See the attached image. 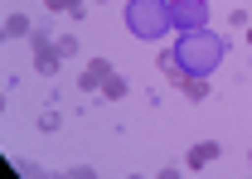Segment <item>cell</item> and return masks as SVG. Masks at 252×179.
<instances>
[{"label": "cell", "mask_w": 252, "mask_h": 179, "mask_svg": "<svg viewBox=\"0 0 252 179\" xmlns=\"http://www.w3.org/2000/svg\"><path fill=\"white\" fill-rule=\"evenodd\" d=\"M223 59V39L219 34H209V30H189L185 39H180V63H185L189 73H214Z\"/></svg>", "instance_id": "cell-1"}, {"label": "cell", "mask_w": 252, "mask_h": 179, "mask_svg": "<svg viewBox=\"0 0 252 179\" xmlns=\"http://www.w3.org/2000/svg\"><path fill=\"white\" fill-rule=\"evenodd\" d=\"M126 25L136 39H165L170 34V0H131Z\"/></svg>", "instance_id": "cell-2"}, {"label": "cell", "mask_w": 252, "mask_h": 179, "mask_svg": "<svg viewBox=\"0 0 252 179\" xmlns=\"http://www.w3.org/2000/svg\"><path fill=\"white\" fill-rule=\"evenodd\" d=\"M30 49H34V68L54 78V73H59V63H63L59 39H54V34H30Z\"/></svg>", "instance_id": "cell-3"}, {"label": "cell", "mask_w": 252, "mask_h": 179, "mask_svg": "<svg viewBox=\"0 0 252 179\" xmlns=\"http://www.w3.org/2000/svg\"><path fill=\"white\" fill-rule=\"evenodd\" d=\"M170 25L175 30H199L204 25V0H170Z\"/></svg>", "instance_id": "cell-4"}, {"label": "cell", "mask_w": 252, "mask_h": 179, "mask_svg": "<svg viewBox=\"0 0 252 179\" xmlns=\"http://www.w3.org/2000/svg\"><path fill=\"white\" fill-rule=\"evenodd\" d=\"M112 78V63L107 59H88L83 63V78H78V88L83 92H102V83Z\"/></svg>", "instance_id": "cell-5"}, {"label": "cell", "mask_w": 252, "mask_h": 179, "mask_svg": "<svg viewBox=\"0 0 252 179\" xmlns=\"http://www.w3.org/2000/svg\"><path fill=\"white\" fill-rule=\"evenodd\" d=\"M219 155H223V150H219V141H199V146H189L185 165H189V170H209Z\"/></svg>", "instance_id": "cell-6"}, {"label": "cell", "mask_w": 252, "mask_h": 179, "mask_svg": "<svg viewBox=\"0 0 252 179\" xmlns=\"http://www.w3.org/2000/svg\"><path fill=\"white\" fill-rule=\"evenodd\" d=\"M170 83L185 92L189 102H204V97H209V78H204V73H180V78H170Z\"/></svg>", "instance_id": "cell-7"}, {"label": "cell", "mask_w": 252, "mask_h": 179, "mask_svg": "<svg viewBox=\"0 0 252 179\" xmlns=\"http://www.w3.org/2000/svg\"><path fill=\"white\" fill-rule=\"evenodd\" d=\"M160 73H165V78H180V73H189L185 63H180V49H160Z\"/></svg>", "instance_id": "cell-8"}, {"label": "cell", "mask_w": 252, "mask_h": 179, "mask_svg": "<svg viewBox=\"0 0 252 179\" xmlns=\"http://www.w3.org/2000/svg\"><path fill=\"white\" fill-rule=\"evenodd\" d=\"M102 97H107V102H122V97H126V78H117V73H112V78L102 83Z\"/></svg>", "instance_id": "cell-9"}, {"label": "cell", "mask_w": 252, "mask_h": 179, "mask_svg": "<svg viewBox=\"0 0 252 179\" xmlns=\"http://www.w3.org/2000/svg\"><path fill=\"white\" fill-rule=\"evenodd\" d=\"M44 5H49V10H54V15H59V10H68V15H73V20H78V15H83V0H44Z\"/></svg>", "instance_id": "cell-10"}, {"label": "cell", "mask_w": 252, "mask_h": 179, "mask_svg": "<svg viewBox=\"0 0 252 179\" xmlns=\"http://www.w3.org/2000/svg\"><path fill=\"white\" fill-rule=\"evenodd\" d=\"M5 34H10V39L30 34V20H25V15H10V20H5Z\"/></svg>", "instance_id": "cell-11"}, {"label": "cell", "mask_w": 252, "mask_h": 179, "mask_svg": "<svg viewBox=\"0 0 252 179\" xmlns=\"http://www.w3.org/2000/svg\"><path fill=\"white\" fill-rule=\"evenodd\" d=\"M59 54H63V59L78 54V39H73V34H59Z\"/></svg>", "instance_id": "cell-12"}, {"label": "cell", "mask_w": 252, "mask_h": 179, "mask_svg": "<svg viewBox=\"0 0 252 179\" xmlns=\"http://www.w3.org/2000/svg\"><path fill=\"white\" fill-rule=\"evenodd\" d=\"M248 44H252V30H248Z\"/></svg>", "instance_id": "cell-13"}, {"label": "cell", "mask_w": 252, "mask_h": 179, "mask_svg": "<svg viewBox=\"0 0 252 179\" xmlns=\"http://www.w3.org/2000/svg\"><path fill=\"white\" fill-rule=\"evenodd\" d=\"M248 160H252V150H248Z\"/></svg>", "instance_id": "cell-14"}, {"label": "cell", "mask_w": 252, "mask_h": 179, "mask_svg": "<svg viewBox=\"0 0 252 179\" xmlns=\"http://www.w3.org/2000/svg\"><path fill=\"white\" fill-rule=\"evenodd\" d=\"M97 5H102V0H97Z\"/></svg>", "instance_id": "cell-15"}]
</instances>
